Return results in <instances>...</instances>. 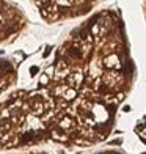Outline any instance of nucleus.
<instances>
[{"instance_id":"nucleus-2","label":"nucleus","mask_w":146,"mask_h":154,"mask_svg":"<svg viewBox=\"0 0 146 154\" xmlns=\"http://www.w3.org/2000/svg\"><path fill=\"white\" fill-rule=\"evenodd\" d=\"M20 24L19 13L8 2L0 0V42L8 39L14 32H18Z\"/></svg>"},{"instance_id":"nucleus-1","label":"nucleus","mask_w":146,"mask_h":154,"mask_svg":"<svg viewBox=\"0 0 146 154\" xmlns=\"http://www.w3.org/2000/svg\"><path fill=\"white\" fill-rule=\"evenodd\" d=\"M41 14L47 20H58L68 16L79 14V8L83 0H33Z\"/></svg>"}]
</instances>
